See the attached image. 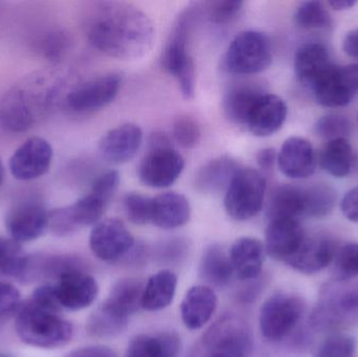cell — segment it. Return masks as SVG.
Returning a JSON list of instances; mask_svg holds the SVG:
<instances>
[{"label": "cell", "mask_w": 358, "mask_h": 357, "mask_svg": "<svg viewBox=\"0 0 358 357\" xmlns=\"http://www.w3.org/2000/svg\"><path fill=\"white\" fill-rule=\"evenodd\" d=\"M86 35L94 48L111 58L134 60L150 50L155 25L136 6L126 2H99L90 10Z\"/></svg>", "instance_id": "1"}, {"label": "cell", "mask_w": 358, "mask_h": 357, "mask_svg": "<svg viewBox=\"0 0 358 357\" xmlns=\"http://www.w3.org/2000/svg\"><path fill=\"white\" fill-rule=\"evenodd\" d=\"M310 322L321 331L358 326V280H334L324 285Z\"/></svg>", "instance_id": "2"}, {"label": "cell", "mask_w": 358, "mask_h": 357, "mask_svg": "<svg viewBox=\"0 0 358 357\" xmlns=\"http://www.w3.org/2000/svg\"><path fill=\"white\" fill-rule=\"evenodd\" d=\"M15 330L23 343L41 349L64 347L73 337V327L69 321L29 301L21 306L17 314Z\"/></svg>", "instance_id": "3"}, {"label": "cell", "mask_w": 358, "mask_h": 357, "mask_svg": "<svg viewBox=\"0 0 358 357\" xmlns=\"http://www.w3.org/2000/svg\"><path fill=\"white\" fill-rule=\"evenodd\" d=\"M195 8H189L179 14L172 27L164 48L163 66L178 82L183 98L195 96L196 66L189 52V37L195 19Z\"/></svg>", "instance_id": "4"}, {"label": "cell", "mask_w": 358, "mask_h": 357, "mask_svg": "<svg viewBox=\"0 0 358 357\" xmlns=\"http://www.w3.org/2000/svg\"><path fill=\"white\" fill-rule=\"evenodd\" d=\"M149 143L148 152L138 167V177L143 184L150 188H168L182 173L185 159L164 132L153 133Z\"/></svg>", "instance_id": "5"}, {"label": "cell", "mask_w": 358, "mask_h": 357, "mask_svg": "<svg viewBox=\"0 0 358 357\" xmlns=\"http://www.w3.org/2000/svg\"><path fill=\"white\" fill-rule=\"evenodd\" d=\"M265 193L264 176L252 168H241L225 191V211L237 221L252 219L262 210Z\"/></svg>", "instance_id": "6"}, {"label": "cell", "mask_w": 358, "mask_h": 357, "mask_svg": "<svg viewBox=\"0 0 358 357\" xmlns=\"http://www.w3.org/2000/svg\"><path fill=\"white\" fill-rule=\"evenodd\" d=\"M273 61L271 41L263 33L245 31L231 40L223 59L225 71L235 75H256Z\"/></svg>", "instance_id": "7"}, {"label": "cell", "mask_w": 358, "mask_h": 357, "mask_svg": "<svg viewBox=\"0 0 358 357\" xmlns=\"http://www.w3.org/2000/svg\"><path fill=\"white\" fill-rule=\"evenodd\" d=\"M305 304L298 296L280 293L271 296L260 312V329L269 342H280L298 326L304 314Z\"/></svg>", "instance_id": "8"}, {"label": "cell", "mask_w": 358, "mask_h": 357, "mask_svg": "<svg viewBox=\"0 0 358 357\" xmlns=\"http://www.w3.org/2000/svg\"><path fill=\"white\" fill-rule=\"evenodd\" d=\"M43 90L15 86L6 92L0 103V124L6 131L21 133L33 127L41 106L48 102Z\"/></svg>", "instance_id": "9"}, {"label": "cell", "mask_w": 358, "mask_h": 357, "mask_svg": "<svg viewBox=\"0 0 358 357\" xmlns=\"http://www.w3.org/2000/svg\"><path fill=\"white\" fill-rule=\"evenodd\" d=\"M109 203L90 192L73 205L52 210L48 215V230L64 237L101 221Z\"/></svg>", "instance_id": "10"}, {"label": "cell", "mask_w": 358, "mask_h": 357, "mask_svg": "<svg viewBox=\"0 0 358 357\" xmlns=\"http://www.w3.org/2000/svg\"><path fill=\"white\" fill-rule=\"evenodd\" d=\"M310 90L323 106H346L358 94V64L332 65Z\"/></svg>", "instance_id": "11"}, {"label": "cell", "mask_w": 358, "mask_h": 357, "mask_svg": "<svg viewBox=\"0 0 358 357\" xmlns=\"http://www.w3.org/2000/svg\"><path fill=\"white\" fill-rule=\"evenodd\" d=\"M206 345L210 356L250 357L252 350V333L241 319L225 316L208 331Z\"/></svg>", "instance_id": "12"}, {"label": "cell", "mask_w": 358, "mask_h": 357, "mask_svg": "<svg viewBox=\"0 0 358 357\" xmlns=\"http://www.w3.org/2000/svg\"><path fill=\"white\" fill-rule=\"evenodd\" d=\"M54 159L52 145L43 138L34 136L25 140L8 161L13 177L21 182L37 180L50 171Z\"/></svg>", "instance_id": "13"}, {"label": "cell", "mask_w": 358, "mask_h": 357, "mask_svg": "<svg viewBox=\"0 0 358 357\" xmlns=\"http://www.w3.org/2000/svg\"><path fill=\"white\" fill-rule=\"evenodd\" d=\"M122 77L119 73H106L84 82L71 90L66 104L76 112H92L110 104L119 94Z\"/></svg>", "instance_id": "14"}, {"label": "cell", "mask_w": 358, "mask_h": 357, "mask_svg": "<svg viewBox=\"0 0 358 357\" xmlns=\"http://www.w3.org/2000/svg\"><path fill=\"white\" fill-rule=\"evenodd\" d=\"M48 214L41 201L27 199L15 205L6 214V226L10 239L18 243L31 242L48 228Z\"/></svg>", "instance_id": "15"}, {"label": "cell", "mask_w": 358, "mask_h": 357, "mask_svg": "<svg viewBox=\"0 0 358 357\" xmlns=\"http://www.w3.org/2000/svg\"><path fill=\"white\" fill-rule=\"evenodd\" d=\"M134 238L121 220H101L92 228L90 247L94 255L102 261L119 260L134 247Z\"/></svg>", "instance_id": "16"}, {"label": "cell", "mask_w": 358, "mask_h": 357, "mask_svg": "<svg viewBox=\"0 0 358 357\" xmlns=\"http://www.w3.org/2000/svg\"><path fill=\"white\" fill-rule=\"evenodd\" d=\"M54 286L62 308L73 312L90 307L99 293L96 279L87 274L84 268L62 275Z\"/></svg>", "instance_id": "17"}, {"label": "cell", "mask_w": 358, "mask_h": 357, "mask_svg": "<svg viewBox=\"0 0 358 357\" xmlns=\"http://www.w3.org/2000/svg\"><path fill=\"white\" fill-rule=\"evenodd\" d=\"M306 238L298 220H271L265 232V252L273 259L286 263L302 247Z\"/></svg>", "instance_id": "18"}, {"label": "cell", "mask_w": 358, "mask_h": 357, "mask_svg": "<svg viewBox=\"0 0 358 357\" xmlns=\"http://www.w3.org/2000/svg\"><path fill=\"white\" fill-rule=\"evenodd\" d=\"M143 131L140 126L127 123L107 132L100 142V152L107 163L122 165L131 161L140 150Z\"/></svg>", "instance_id": "19"}, {"label": "cell", "mask_w": 358, "mask_h": 357, "mask_svg": "<svg viewBox=\"0 0 358 357\" xmlns=\"http://www.w3.org/2000/svg\"><path fill=\"white\" fill-rule=\"evenodd\" d=\"M285 101L279 96L263 94L248 115L245 127L254 136L265 138L281 129L287 117Z\"/></svg>", "instance_id": "20"}, {"label": "cell", "mask_w": 358, "mask_h": 357, "mask_svg": "<svg viewBox=\"0 0 358 357\" xmlns=\"http://www.w3.org/2000/svg\"><path fill=\"white\" fill-rule=\"evenodd\" d=\"M277 163L282 173L288 178H308L317 168L315 149L305 138L299 136L289 138L282 145Z\"/></svg>", "instance_id": "21"}, {"label": "cell", "mask_w": 358, "mask_h": 357, "mask_svg": "<svg viewBox=\"0 0 358 357\" xmlns=\"http://www.w3.org/2000/svg\"><path fill=\"white\" fill-rule=\"evenodd\" d=\"M338 247V245L331 239L307 237L302 247L285 264L302 274H317L332 264Z\"/></svg>", "instance_id": "22"}, {"label": "cell", "mask_w": 358, "mask_h": 357, "mask_svg": "<svg viewBox=\"0 0 358 357\" xmlns=\"http://www.w3.org/2000/svg\"><path fill=\"white\" fill-rule=\"evenodd\" d=\"M265 247L258 239L243 237L231 245L229 260L234 274L241 281H254L262 272Z\"/></svg>", "instance_id": "23"}, {"label": "cell", "mask_w": 358, "mask_h": 357, "mask_svg": "<svg viewBox=\"0 0 358 357\" xmlns=\"http://www.w3.org/2000/svg\"><path fill=\"white\" fill-rule=\"evenodd\" d=\"M217 296L210 287L197 285L185 293L180 305L181 320L189 330L202 328L216 312Z\"/></svg>", "instance_id": "24"}, {"label": "cell", "mask_w": 358, "mask_h": 357, "mask_svg": "<svg viewBox=\"0 0 358 357\" xmlns=\"http://www.w3.org/2000/svg\"><path fill=\"white\" fill-rule=\"evenodd\" d=\"M334 65L329 50L324 44H303L294 57V71L299 81L310 89L315 82Z\"/></svg>", "instance_id": "25"}, {"label": "cell", "mask_w": 358, "mask_h": 357, "mask_svg": "<svg viewBox=\"0 0 358 357\" xmlns=\"http://www.w3.org/2000/svg\"><path fill=\"white\" fill-rule=\"evenodd\" d=\"M191 205L187 197L166 192L152 198V224L163 230H174L187 224Z\"/></svg>", "instance_id": "26"}, {"label": "cell", "mask_w": 358, "mask_h": 357, "mask_svg": "<svg viewBox=\"0 0 358 357\" xmlns=\"http://www.w3.org/2000/svg\"><path fill=\"white\" fill-rule=\"evenodd\" d=\"M240 169V163L229 155L210 159L196 174L195 188L203 194H215L227 190Z\"/></svg>", "instance_id": "27"}, {"label": "cell", "mask_w": 358, "mask_h": 357, "mask_svg": "<svg viewBox=\"0 0 358 357\" xmlns=\"http://www.w3.org/2000/svg\"><path fill=\"white\" fill-rule=\"evenodd\" d=\"M306 214V189L285 184L273 191L267 207L269 220H298Z\"/></svg>", "instance_id": "28"}, {"label": "cell", "mask_w": 358, "mask_h": 357, "mask_svg": "<svg viewBox=\"0 0 358 357\" xmlns=\"http://www.w3.org/2000/svg\"><path fill=\"white\" fill-rule=\"evenodd\" d=\"M263 94L260 86L250 82L231 86L223 100V110L227 119L235 125L245 126L250 110Z\"/></svg>", "instance_id": "29"}, {"label": "cell", "mask_w": 358, "mask_h": 357, "mask_svg": "<svg viewBox=\"0 0 358 357\" xmlns=\"http://www.w3.org/2000/svg\"><path fill=\"white\" fill-rule=\"evenodd\" d=\"M180 339L174 333L140 335L128 345L125 357H178Z\"/></svg>", "instance_id": "30"}, {"label": "cell", "mask_w": 358, "mask_h": 357, "mask_svg": "<svg viewBox=\"0 0 358 357\" xmlns=\"http://www.w3.org/2000/svg\"><path fill=\"white\" fill-rule=\"evenodd\" d=\"M178 287V277L171 270L153 275L144 286L142 307L148 312L165 309L173 302Z\"/></svg>", "instance_id": "31"}, {"label": "cell", "mask_w": 358, "mask_h": 357, "mask_svg": "<svg viewBox=\"0 0 358 357\" xmlns=\"http://www.w3.org/2000/svg\"><path fill=\"white\" fill-rule=\"evenodd\" d=\"M200 277L212 286L225 287L231 282L234 275L229 256L222 247L213 245L204 251L200 262Z\"/></svg>", "instance_id": "32"}, {"label": "cell", "mask_w": 358, "mask_h": 357, "mask_svg": "<svg viewBox=\"0 0 358 357\" xmlns=\"http://www.w3.org/2000/svg\"><path fill=\"white\" fill-rule=\"evenodd\" d=\"M144 286L138 279L125 278L117 281L104 302L115 312L129 318L142 307Z\"/></svg>", "instance_id": "33"}, {"label": "cell", "mask_w": 358, "mask_h": 357, "mask_svg": "<svg viewBox=\"0 0 358 357\" xmlns=\"http://www.w3.org/2000/svg\"><path fill=\"white\" fill-rule=\"evenodd\" d=\"M355 161V151L347 138L328 140L322 151V167L336 178L348 176L352 171Z\"/></svg>", "instance_id": "34"}, {"label": "cell", "mask_w": 358, "mask_h": 357, "mask_svg": "<svg viewBox=\"0 0 358 357\" xmlns=\"http://www.w3.org/2000/svg\"><path fill=\"white\" fill-rule=\"evenodd\" d=\"M128 319L103 303L88 318L86 333L96 339H113L125 331Z\"/></svg>", "instance_id": "35"}, {"label": "cell", "mask_w": 358, "mask_h": 357, "mask_svg": "<svg viewBox=\"0 0 358 357\" xmlns=\"http://www.w3.org/2000/svg\"><path fill=\"white\" fill-rule=\"evenodd\" d=\"M29 257L20 243L13 239H0V275L24 281Z\"/></svg>", "instance_id": "36"}, {"label": "cell", "mask_w": 358, "mask_h": 357, "mask_svg": "<svg viewBox=\"0 0 358 357\" xmlns=\"http://www.w3.org/2000/svg\"><path fill=\"white\" fill-rule=\"evenodd\" d=\"M294 20L299 27L307 29H326L332 24L331 15L323 2H303L296 8Z\"/></svg>", "instance_id": "37"}, {"label": "cell", "mask_w": 358, "mask_h": 357, "mask_svg": "<svg viewBox=\"0 0 358 357\" xmlns=\"http://www.w3.org/2000/svg\"><path fill=\"white\" fill-rule=\"evenodd\" d=\"M307 214L309 217L322 218L331 213L336 205V194L326 184L306 189Z\"/></svg>", "instance_id": "38"}, {"label": "cell", "mask_w": 358, "mask_h": 357, "mask_svg": "<svg viewBox=\"0 0 358 357\" xmlns=\"http://www.w3.org/2000/svg\"><path fill=\"white\" fill-rule=\"evenodd\" d=\"M334 276L336 281H348L358 277V243L338 247L334 256Z\"/></svg>", "instance_id": "39"}, {"label": "cell", "mask_w": 358, "mask_h": 357, "mask_svg": "<svg viewBox=\"0 0 358 357\" xmlns=\"http://www.w3.org/2000/svg\"><path fill=\"white\" fill-rule=\"evenodd\" d=\"M124 209L128 220L136 226L152 222V198L140 193H128L124 198Z\"/></svg>", "instance_id": "40"}, {"label": "cell", "mask_w": 358, "mask_h": 357, "mask_svg": "<svg viewBox=\"0 0 358 357\" xmlns=\"http://www.w3.org/2000/svg\"><path fill=\"white\" fill-rule=\"evenodd\" d=\"M174 140L185 149L197 146L201 138L199 124L189 115H181L176 119L172 128Z\"/></svg>", "instance_id": "41"}, {"label": "cell", "mask_w": 358, "mask_h": 357, "mask_svg": "<svg viewBox=\"0 0 358 357\" xmlns=\"http://www.w3.org/2000/svg\"><path fill=\"white\" fill-rule=\"evenodd\" d=\"M357 341L351 335L336 333L328 337L317 349L315 357H353Z\"/></svg>", "instance_id": "42"}, {"label": "cell", "mask_w": 358, "mask_h": 357, "mask_svg": "<svg viewBox=\"0 0 358 357\" xmlns=\"http://www.w3.org/2000/svg\"><path fill=\"white\" fill-rule=\"evenodd\" d=\"M206 18L214 24H227L237 18L241 12L243 2L238 0H219L204 4Z\"/></svg>", "instance_id": "43"}, {"label": "cell", "mask_w": 358, "mask_h": 357, "mask_svg": "<svg viewBox=\"0 0 358 357\" xmlns=\"http://www.w3.org/2000/svg\"><path fill=\"white\" fill-rule=\"evenodd\" d=\"M351 125L343 115H325L317 124V133L328 140L347 138L350 134Z\"/></svg>", "instance_id": "44"}, {"label": "cell", "mask_w": 358, "mask_h": 357, "mask_svg": "<svg viewBox=\"0 0 358 357\" xmlns=\"http://www.w3.org/2000/svg\"><path fill=\"white\" fill-rule=\"evenodd\" d=\"M21 295L10 283L0 282V323L17 316L20 310Z\"/></svg>", "instance_id": "45"}, {"label": "cell", "mask_w": 358, "mask_h": 357, "mask_svg": "<svg viewBox=\"0 0 358 357\" xmlns=\"http://www.w3.org/2000/svg\"><path fill=\"white\" fill-rule=\"evenodd\" d=\"M69 38L61 31L46 34L39 43V50L48 60H59L69 48Z\"/></svg>", "instance_id": "46"}, {"label": "cell", "mask_w": 358, "mask_h": 357, "mask_svg": "<svg viewBox=\"0 0 358 357\" xmlns=\"http://www.w3.org/2000/svg\"><path fill=\"white\" fill-rule=\"evenodd\" d=\"M120 180L119 172L109 170L96 178L90 192L109 203L119 188Z\"/></svg>", "instance_id": "47"}, {"label": "cell", "mask_w": 358, "mask_h": 357, "mask_svg": "<svg viewBox=\"0 0 358 357\" xmlns=\"http://www.w3.org/2000/svg\"><path fill=\"white\" fill-rule=\"evenodd\" d=\"M27 301L37 307L55 314H60L62 310L54 285H42L38 287Z\"/></svg>", "instance_id": "48"}, {"label": "cell", "mask_w": 358, "mask_h": 357, "mask_svg": "<svg viewBox=\"0 0 358 357\" xmlns=\"http://www.w3.org/2000/svg\"><path fill=\"white\" fill-rule=\"evenodd\" d=\"M341 207L347 219L358 224V187L347 192L341 203Z\"/></svg>", "instance_id": "49"}, {"label": "cell", "mask_w": 358, "mask_h": 357, "mask_svg": "<svg viewBox=\"0 0 358 357\" xmlns=\"http://www.w3.org/2000/svg\"><path fill=\"white\" fill-rule=\"evenodd\" d=\"M65 357H117L115 352L104 346H90L69 352Z\"/></svg>", "instance_id": "50"}, {"label": "cell", "mask_w": 358, "mask_h": 357, "mask_svg": "<svg viewBox=\"0 0 358 357\" xmlns=\"http://www.w3.org/2000/svg\"><path fill=\"white\" fill-rule=\"evenodd\" d=\"M278 161V154L273 148H264L257 154V163L264 171H271Z\"/></svg>", "instance_id": "51"}, {"label": "cell", "mask_w": 358, "mask_h": 357, "mask_svg": "<svg viewBox=\"0 0 358 357\" xmlns=\"http://www.w3.org/2000/svg\"><path fill=\"white\" fill-rule=\"evenodd\" d=\"M343 50L349 57L358 60V29L349 31L345 36Z\"/></svg>", "instance_id": "52"}, {"label": "cell", "mask_w": 358, "mask_h": 357, "mask_svg": "<svg viewBox=\"0 0 358 357\" xmlns=\"http://www.w3.org/2000/svg\"><path fill=\"white\" fill-rule=\"evenodd\" d=\"M357 2L350 1V0H336V1H330L329 6L336 10H346L353 8Z\"/></svg>", "instance_id": "53"}, {"label": "cell", "mask_w": 358, "mask_h": 357, "mask_svg": "<svg viewBox=\"0 0 358 357\" xmlns=\"http://www.w3.org/2000/svg\"><path fill=\"white\" fill-rule=\"evenodd\" d=\"M4 178V167L2 165L1 161H0V186H1L2 182Z\"/></svg>", "instance_id": "54"}, {"label": "cell", "mask_w": 358, "mask_h": 357, "mask_svg": "<svg viewBox=\"0 0 358 357\" xmlns=\"http://www.w3.org/2000/svg\"><path fill=\"white\" fill-rule=\"evenodd\" d=\"M0 357H10L8 356H4V354H0Z\"/></svg>", "instance_id": "55"}, {"label": "cell", "mask_w": 358, "mask_h": 357, "mask_svg": "<svg viewBox=\"0 0 358 357\" xmlns=\"http://www.w3.org/2000/svg\"><path fill=\"white\" fill-rule=\"evenodd\" d=\"M208 357H220V356H208Z\"/></svg>", "instance_id": "56"}]
</instances>
